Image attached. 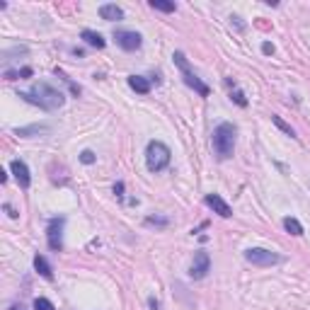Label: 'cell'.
<instances>
[{
  "label": "cell",
  "instance_id": "cell-1",
  "mask_svg": "<svg viewBox=\"0 0 310 310\" xmlns=\"http://www.w3.org/2000/svg\"><path fill=\"white\" fill-rule=\"evenodd\" d=\"M17 97H22L25 102H29V104H37V107H41V109L46 112H56L63 107L65 102V95L61 90H56L54 85H49V82L39 80L32 85V90L29 92H19Z\"/></svg>",
  "mask_w": 310,
  "mask_h": 310
},
{
  "label": "cell",
  "instance_id": "cell-2",
  "mask_svg": "<svg viewBox=\"0 0 310 310\" xmlns=\"http://www.w3.org/2000/svg\"><path fill=\"white\" fill-rule=\"evenodd\" d=\"M235 136H237V128L230 124V121H223L218 126L213 128V153L218 155V160H228L233 158V150H235Z\"/></svg>",
  "mask_w": 310,
  "mask_h": 310
},
{
  "label": "cell",
  "instance_id": "cell-3",
  "mask_svg": "<svg viewBox=\"0 0 310 310\" xmlns=\"http://www.w3.org/2000/svg\"><path fill=\"white\" fill-rule=\"evenodd\" d=\"M146 165L150 172H163L170 165V148L163 141H150L146 148Z\"/></svg>",
  "mask_w": 310,
  "mask_h": 310
},
{
  "label": "cell",
  "instance_id": "cell-4",
  "mask_svg": "<svg viewBox=\"0 0 310 310\" xmlns=\"http://www.w3.org/2000/svg\"><path fill=\"white\" fill-rule=\"evenodd\" d=\"M174 63H177V68H180V71H182V78H184V82H187V85H189V87H192L194 92H199L201 97H209V85H206V82L201 80L199 75L194 73L192 68H189V63H187V56L182 54V51H174Z\"/></svg>",
  "mask_w": 310,
  "mask_h": 310
},
{
  "label": "cell",
  "instance_id": "cell-5",
  "mask_svg": "<svg viewBox=\"0 0 310 310\" xmlns=\"http://www.w3.org/2000/svg\"><path fill=\"white\" fill-rule=\"evenodd\" d=\"M245 259L255 267H274L281 262V255L264 250V247H250V250H245Z\"/></svg>",
  "mask_w": 310,
  "mask_h": 310
},
{
  "label": "cell",
  "instance_id": "cell-6",
  "mask_svg": "<svg viewBox=\"0 0 310 310\" xmlns=\"http://www.w3.org/2000/svg\"><path fill=\"white\" fill-rule=\"evenodd\" d=\"M63 223H65V218H51L49 220L46 240H49V247H51L54 252H61V250H63Z\"/></svg>",
  "mask_w": 310,
  "mask_h": 310
},
{
  "label": "cell",
  "instance_id": "cell-7",
  "mask_svg": "<svg viewBox=\"0 0 310 310\" xmlns=\"http://www.w3.org/2000/svg\"><path fill=\"white\" fill-rule=\"evenodd\" d=\"M114 41H117V46H121L124 51H136V49H141V44H143V37H141L138 32H131V29H117V32H114Z\"/></svg>",
  "mask_w": 310,
  "mask_h": 310
},
{
  "label": "cell",
  "instance_id": "cell-8",
  "mask_svg": "<svg viewBox=\"0 0 310 310\" xmlns=\"http://www.w3.org/2000/svg\"><path fill=\"white\" fill-rule=\"evenodd\" d=\"M209 272H211V257H209V252L199 250V252L194 255L192 267H189V276H192V279H204Z\"/></svg>",
  "mask_w": 310,
  "mask_h": 310
},
{
  "label": "cell",
  "instance_id": "cell-9",
  "mask_svg": "<svg viewBox=\"0 0 310 310\" xmlns=\"http://www.w3.org/2000/svg\"><path fill=\"white\" fill-rule=\"evenodd\" d=\"M206 206L209 209H213V213H218L220 218H230L233 216V209H230V204L223 196H218V194H206Z\"/></svg>",
  "mask_w": 310,
  "mask_h": 310
},
{
  "label": "cell",
  "instance_id": "cell-10",
  "mask_svg": "<svg viewBox=\"0 0 310 310\" xmlns=\"http://www.w3.org/2000/svg\"><path fill=\"white\" fill-rule=\"evenodd\" d=\"M10 170H12V174H15V180H17V184L22 189H27L29 184H32V174H29V167L25 160H12Z\"/></svg>",
  "mask_w": 310,
  "mask_h": 310
},
{
  "label": "cell",
  "instance_id": "cell-11",
  "mask_svg": "<svg viewBox=\"0 0 310 310\" xmlns=\"http://www.w3.org/2000/svg\"><path fill=\"white\" fill-rule=\"evenodd\" d=\"M46 134H51V126L49 124H32V126L15 128V136H19V138H34V136H46Z\"/></svg>",
  "mask_w": 310,
  "mask_h": 310
},
{
  "label": "cell",
  "instance_id": "cell-12",
  "mask_svg": "<svg viewBox=\"0 0 310 310\" xmlns=\"http://www.w3.org/2000/svg\"><path fill=\"white\" fill-rule=\"evenodd\" d=\"M80 39H82V41H85L87 46H92V49H104V46H107L104 37H102L100 32H95V29H82V32H80Z\"/></svg>",
  "mask_w": 310,
  "mask_h": 310
},
{
  "label": "cell",
  "instance_id": "cell-13",
  "mask_svg": "<svg viewBox=\"0 0 310 310\" xmlns=\"http://www.w3.org/2000/svg\"><path fill=\"white\" fill-rule=\"evenodd\" d=\"M100 17L107 19V22H114V19L124 17V10L114 5V3H104V5H100Z\"/></svg>",
  "mask_w": 310,
  "mask_h": 310
},
{
  "label": "cell",
  "instance_id": "cell-14",
  "mask_svg": "<svg viewBox=\"0 0 310 310\" xmlns=\"http://www.w3.org/2000/svg\"><path fill=\"white\" fill-rule=\"evenodd\" d=\"M128 87L136 90L138 95H148V92H150V80L141 78V75H131V78H128Z\"/></svg>",
  "mask_w": 310,
  "mask_h": 310
},
{
  "label": "cell",
  "instance_id": "cell-15",
  "mask_svg": "<svg viewBox=\"0 0 310 310\" xmlns=\"http://www.w3.org/2000/svg\"><path fill=\"white\" fill-rule=\"evenodd\" d=\"M34 269L39 272V276H44V279H54V269H51V264L46 262L44 255L34 257Z\"/></svg>",
  "mask_w": 310,
  "mask_h": 310
},
{
  "label": "cell",
  "instance_id": "cell-16",
  "mask_svg": "<svg viewBox=\"0 0 310 310\" xmlns=\"http://www.w3.org/2000/svg\"><path fill=\"white\" fill-rule=\"evenodd\" d=\"M226 85H228V87H233V92H230V100L235 102L237 107H247V97H245V92H242V90H235V82L230 80V78H226Z\"/></svg>",
  "mask_w": 310,
  "mask_h": 310
},
{
  "label": "cell",
  "instance_id": "cell-17",
  "mask_svg": "<svg viewBox=\"0 0 310 310\" xmlns=\"http://www.w3.org/2000/svg\"><path fill=\"white\" fill-rule=\"evenodd\" d=\"M283 228H286V233H291V235H303V226L298 223V218H293V216H286L283 218Z\"/></svg>",
  "mask_w": 310,
  "mask_h": 310
},
{
  "label": "cell",
  "instance_id": "cell-18",
  "mask_svg": "<svg viewBox=\"0 0 310 310\" xmlns=\"http://www.w3.org/2000/svg\"><path fill=\"white\" fill-rule=\"evenodd\" d=\"M150 8L153 10H160V12H174L177 5L170 3V0H150Z\"/></svg>",
  "mask_w": 310,
  "mask_h": 310
},
{
  "label": "cell",
  "instance_id": "cell-19",
  "mask_svg": "<svg viewBox=\"0 0 310 310\" xmlns=\"http://www.w3.org/2000/svg\"><path fill=\"white\" fill-rule=\"evenodd\" d=\"M272 121H274V126H279L283 131V134H286V136H291V138H296V131H293V126L291 124H286V121H283L281 117H276V114H274L272 117Z\"/></svg>",
  "mask_w": 310,
  "mask_h": 310
},
{
  "label": "cell",
  "instance_id": "cell-20",
  "mask_svg": "<svg viewBox=\"0 0 310 310\" xmlns=\"http://www.w3.org/2000/svg\"><path fill=\"white\" fill-rule=\"evenodd\" d=\"M146 226H158V228H165V226H170V220H167V218H160V216H148V218H146Z\"/></svg>",
  "mask_w": 310,
  "mask_h": 310
},
{
  "label": "cell",
  "instance_id": "cell-21",
  "mask_svg": "<svg viewBox=\"0 0 310 310\" xmlns=\"http://www.w3.org/2000/svg\"><path fill=\"white\" fill-rule=\"evenodd\" d=\"M34 310H56L49 298H34Z\"/></svg>",
  "mask_w": 310,
  "mask_h": 310
},
{
  "label": "cell",
  "instance_id": "cell-22",
  "mask_svg": "<svg viewBox=\"0 0 310 310\" xmlns=\"http://www.w3.org/2000/svg\"><path fill=\"white\" fill-rule=\"evenodd\" d=\"M56 75H61V78H63V80L68 82V87H71V92H73L75 97H78V95H80V87H78V85H75V82L71 80V78H68V75H65L63 71H58V68H56Z\"/></svg>",
  "mask_w": 310,
  "mask_h": 310
},
{
  "label": "cell",
  "instance_id": "cell-23",
  "mask_svg": "<svg viewBox=\"0 0 310 310\" xmlns=\"http://www.w3.org/2000/svg\"><path fill=\"white\" fill-rule=\"evenodd\" d=\"M80 163L82 165H92V163H95V153H92V150H82V153H80Z\"/></svg>",
  "mask_w": 310,
  "mask_h": 310
},
{
  "label": "cell",
  "instance_id": "cell-24",
  "mask_svg": "<svg viewBox=\"0 0 310 310\" xmlns=\"http://www.w3.org/2000/svg\"><path fill=\"white\" fill-rule=\"evenodd\" d=\"M230 25H235L240 32H245V22H242V17H237V15H233V17H230Z\"/></svg>",
  "mask_w": 310,
  "mask_h": 310
},
{
  "label": "cell",
  "instance_id": "cell-25",
  "mask_svg": "<svg viewBox=\"0 0 310 310\" xmlns=\"http://www.w3.org/2000/svg\"><path fill=\"white\" fill-rule=\"evenodd\" d=\"M262 54H267V56L274 54V44H272V41H264V44H262Z\"/></svg>",
  "mask_w": 310,
  "mask_h": 310
},
{
  "label": "cell",
  "instance_id": "cell-26",
  "mask_svg": "<svg viewBox=\"0 0 310 310\" xmlns=\"http://www.w3.org/2000/svg\"><path fill=\"white\" fill-rule=\"evenodd\" d=\"M32 73H34L32 68H22V71H19V80H22V78H32Z\"/></svg>",
  "mask_w": 310,
  "mask_h": 310
},
{
  "label": "cell",
  "instance_id": "cell-27",
  "mask_svg": "<svg viewBox=\"0 0 310 310\" xmlns=\"http://www.w3.org/2000/svg\"><path fill=\"white\" fill-rule=\"evenodd\" d=\"M114 194H117V196H124V184L121 182L114 184Z\"/></svg>",
  "mask_w": 310,
  "mask_h": 310
},
{
  "label": "cell",
  "instance_id": "cell-28",
  "mask_svg": "<svg viewBox=\"0 0 310 310\" xmlns=\"http://www.w3.org/2000/svg\"><path fill=\"white\" fill-rule=\"evenodd\" d=\"M5 211H8V213H10V218H17V213L12 211V206H10V204H5Z\"/></svg>",
  "mask_w": 310,
  "mask_h": 310
},
{
  "label": "cell",
  "instance_id": "cell-29",
  "mask_svg": "<svg viewBox=\"0 0 310 310\" xmlns=\"http://www.w3.org/2000/svg\"><path fill=\"white\" fill-rule=\"evenodd\" d=\"M148 303H150V308H153V310H158V308H160V303L155 301V298H150V301H148Z\"/></svg>",
  "mask_w": 310,
  "mask_h": 310
},
{
  "label": "cell",
  "instance_id": "cell-30",
  "mask_svg": "<svg viewBox=\"0 0 310 310\" xmlns=\"http://www.w3.org/2000/svg\"><path fill=\"white\" fill-rule=\"evenodd\" d=\"M10 310H25V308H22V305H12V308H10Z\"/></svg>",
  "mask_w": 310,
  "mask_h": 310
}]
</instances>
